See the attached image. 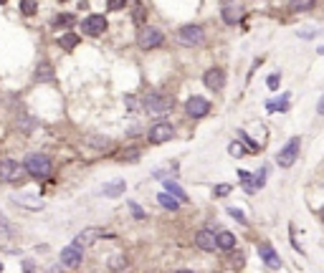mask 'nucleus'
<instances>
[{"mask_svg": "<svg viewBox=\"0 0 324 273\" xmlns=\"http://www.w3.org/2000/svg\"><path fill=\"white\" fill-rule=\"evenodd\" d=\"M54 66L48 63V61H44V63H38V68H36V81H44V84H48V81H54Z\"/></svg>", "mask_w": 324, "mask_h": 273, "instance_id": "16", "label": "nucleus"}, {"mask_svg": "<svg viewBox=\"0 0 324 273\" xmlns=\"http://www.w3.org/2000/svg\"><path fill=\"white\" fill-rule=\"evenodd\" d=\"M140 154H142V152H140L137 147H130V149H122L116 160H119V162H137Z\"/></svg>", "mask_w": 324, "mask_h": 273, "instance_id": "24", "label": "nucleus"}, {"mask_svg": "<svg viewBox=\"0 0 324 273\" xmlns=\"http://www.w3.org/2000/svg\"><path fill=\"white\" fill-rule=\"evenodd\" d=\"M134 20H137V23L144 20V8H137V10H134Z\"/></svg>", "mask_w": 324, "mask_h": 273, "instance_id": "37", "label": "nucleus"}, {"mask_svg": "<svg viewBox=\"0 0 324 273\" xmlns=\"http://www.w3.org/2000/svg\"><path fill=\"white\" fill-rule=\"evenodd\" d=\"M157 203L165 208V210H178V205H180V200L175 198L172 192H160L157 195Z\"/></svg>", "mask_w": 324, "mask_h": 273, "instance_id": "20", "label": "nucleus"}, {"mask_svg": "<svg viewBox=\"0 0 324 273\" xmlns=\"http://www.w3.org/2000/svg\"><path fill=\"white\" fill-rule=\"evenodd\" d=\"M26 175H28V170H26V165H20V162H16V160H0V177H3L6 182H23L26 180Z\"/></svg>", "mask_w": 324, "mask_h": 273, "instance_id": "5", "label": "nucleus"}, {"mask_svg": "<svg viewBox=\"0 0 324 273\" xmlns=\"http://www.w3.org/2000/svg\"><path fill=\"white\" fill-rule=\"evenodd\" d=\"M175 137V127L170 122H157L152 129H150V142L152 144H162V142H170Z\"/></svg>", "mask_w": 324, "mask_h": 273, "instance_id": "11", "label": "nucleus"}, {"mask_svg": "<svg viewBox=\"0 0 324 273\" xmlns=\"http://www.w3.org/2000/svg\"><path fill=\"white\" fill-rule=\"evenodd\" d=\"M172 106H175V99L168 94H160V91L147 94V99H144V111L150 116H168L172 111Z\"/></svg>", "mask_w": 324, "mask_h": 273, "instance_id": "1", "label": "nucleus"}, {"mask_svg": "<svg viewBox=\"0 0 324 273\" xmlns=\"http://www.w3.org/2000/svg\"><path fill=\"white\" fill-rule=\"evenodd\" d=\"M78 41H81V35H76V33H64V35H58V46H61L64 51H74V48L78 46Z\"/></svg>", "mask_w": 324, "mask_h": 273, "instance_id": "19", "label": "nucleus"}, {"mask_svg": "<svg viewBox=\"0 0 324 273\" xmlns=\"http://www.w3.org/2000/svg\"><path fill=\"white\" fill-rule=\"evenodd\" d=\"M258 256H261V261H264L271 271H278V268H281V258H278V253L274 251L271 243H261V246H258Z\"/></svg>", "mask_w": 324, "mask_h": 273, "instance_id": "15", "label": "nucleus"}, {"mask_svg": "<svg viewBox=\"0 0 324 273\" xmlns=\"http://www.w3.org/2000/svg\"><path fill=\"white\" fill-rule=\"evenodd\" d=\"M228 215H230V218H236L240 225H246V223H248V218L243 215V210H238V208H228Z\"/></svg>", "mask_w": 324, "mask_h": 273, "instance_id": "29", "label": "nucleus"}, {"mask_svg": "<svg viewBox=\"0 0 324 273\" xmlns=\"http://www.w3.org/2000/svg\"><path fill=\"white\" fill-rule=\"evenodd\" d=\"M228 192H230V185H216V187H213L216 198H223V195H228Z\"/></svg>", "mask_w": 324, "mask_h": 273, "instance_id": "31", "label": "nucleus"}, {"mask_svg": "<svg viewBox=\"0 0 324 273\" xmlns=\"http://www.w3.org/2000/svg\"><path fill=\"white\" fill-rule=\"evenodd\" d=\"M314 0H292V10H309Z\"/></svg>", "mask_w": 324, "mask_h": 273, "instance_id": "28", "label": "nucleus"}, {"mask_svg": "<svg viewBox=\"0 0 324 273\" xmlns=\"http://www.w3.org/2000/svg\"><path fill=\"white\" fill-rule=\"evenodd\" d=\"M38 5H36V0H20V13L23 15H36Z\"/></svg>", "mask_w": 324, "mask_h": 273, "instance_id": "26", "label": "nucleus"}, {"mask_svg": "<svg viewBox=\"0 0 324 273\" xmlns=\"http://www.w3.org/2000/svg\"><path fill=\"white\" fill-rule=\"evenodd\" d=\"M124 273H134V271H124Z\"/></svg>", "mask_w": 324, "mask_h": 273, "instance_id": "42", "label": "nucleus"}, {"mask_svg": "<svg viewBox=\"0 0 324 273\" xmlns=\"http://www.w3.org/2000/svg\"><path fill=\"white\" fill-rule=\"evenodd\" d=\"M299 147H302V139H299V137H292L286 144L278 149V154H276V165L284 167V170L292 167V165L296 162V157H299Z\"/></svg>", "mask_w": 324, "mask_h": 273, "instance_id": "4", "label": "nucleus"}, {"mask_svg": "<svg viewBox=\"0 0 324 273\" xmlns=\"http://www.w3.org/2000/svg\"><path fill=\"white\" fill-rule=\"evenodd\" d=\"M228 152L233 154V157H240V154H246V149H243V144H240V142H230Z\"/></svg>", "mask_w": 324, "mask_h": 273, "instance_id": "30", "label": "nucleus"}, {"mask_svg": "<svg viewBox=\"0 0 324 273\" xmlns=\"http://www.w3.org/2000/svg\"><path fill=\"white\" fill-rule=\"evenodd\" d=\"M202 84H206L210 91H220L226 86V73L223 68H208L206 76H202Z\"/></svg>", "mask_w": 324, "mask_h": 273, "instance_id": "14", "label": "nucleus"}, {"mask_svg": "<svg viewBox=\"0 0 324 273\" xmlns=\"http://www.w3.org/2000/svg\"><path fill=\"white\" fill-rule=\"evenodd\" d=\"M81 261H84V248H81L78 243H71L61 251V266L66 268H78Z\"/></svg>", "mask_w": 324, "mask_h": 273, "instance_id": "9", "label": "nucleus"}, {"mask_svg": "<svg viewBox=\"0 0 324 273\" xmlns=\"http://www.w3.org/2000/svg\"><path fill=\"white\" fill-rule=\"evenodd\" d=\"M319 218H322V220H324V208H322V210H319Z\"/></svg>", "mask_w": 324, "mask_h": 273, "instance_id": "41", "label": "nucleus"}, {"mask_svg": "<svg viewBox=\"0 0 324 273\" xmlns=\"http://www.w3.org/2000/svg\"><path fill=\"white\" fill-rule=\"evenodd\" d=\"M314 35H316V30H299V38H304V41H309Z\"/></svg>", "mask_w": 324, "mask_h": 273, "instance_id": "36", "label": "nucleus"}, {"mask_svg": "<svg viewBox=\"0 0 324 273\" xmlns=\"http://www.w3.org/2000/svg\"><path fill=\"white\" fill-rule=\"evenodd\" d=\"M238 177H240L243 190H246L248 195H254L256 190H261V187L266 185V167H261L256 175H251V172H246V170H240V172H238Z\"/></svg>", "mask_w": 324, "mask_h": 273, "instance_id": "7", "label": "nucleus"}, {"mask_svg": "<svg viewBox=\"0 0 324 273\" xmlns=\"http://www.w3.org/2000/svg\"><path fill=\"white\" fill-rule=\"evenodd\" d=\"M266 84H268V89H278V84H281V76H278V73H271L268 79H266Z\"/></svg>", "mask_w": 324, "mask_h": 273, "instance_id": "33", "label": "nucleus"}, {"mask_svg": "<svg viewBox=\"0 0 324 273\" xmlns=\"http://www.w3.org/2000/svg\"><path fill=\"white\" fill-rule=\"evenodd\" d=\"M185 111H188V116H192V119H202V116L210 111V101L202 99V96H190L185 101Z\"/></svg>", "mask_w": 324, "mask_h": 273, "instance_id": "10", "label": "nucleus"}, {"mask_svg": "<svg viewBox=\"0 0 324 273\" xmlns=\"http://www.w3.org/2000/svg\"><path fill=\"white\" fill-rule=\"evenodd\" d=\"M240 18H243V8H240V5H223V20H226L228 25L238 23Z\"/></svg>", "mask_w": 324, "mask_h": 273, "instance_id": "17", "label": "nucleus"}, {"mask_svg": "<svg viewBox=\"0 0 324 273\" xmlns=\"http://www.w3.org/2000/svg\"><path fill=\"white\" fill-rule=\"evenodd\" d=\"M175 273H192V271H188V268H182V271H175Z\"/></svg>", "mask_w": 324, "mask_h": 273, "instance_id": "40", "label": "nucleus"}, {"mask_svg": "<svg viewBox=\"0 0 324 273\" xmlns=\"http://www.w3.org/2000/svg\"><path fill=\"white\" fill-rule=\"evenodd\" d=\"M130 210H132V215H134L137 220H142V218H144V210H142L137 203H130Z\"/></svg>", "mask_w": 324, "mask_h": 273, "instance_id": "34", "label": "nucleus"}, {"mask_svg": "<svg viewBox=\"0 0 324 273\" xmlns=\"http://www.w3.org/2000/svg\"><path fill=\"white\" fill-rule=\"evenodd\" d=\"M0 228H8V220H6V215L0 213Z\"/></svg>", "mask_w": 324, "mask_h": 273, "instance_id": "39", "label": "nucleus"}, {"mask_svg": "<svg viewBox=\"0 0 324 273\" xmlns=\"http://www.w3.org/2000/svg\"><path fill=\"white\" fill-rule=\"evenodd\" d=\"M127 5V0H106V8L109 10H119V8H124Z\"/></svg>", "mask_w": 324, "mask_h": 273, "instance_id": "32", "label": "nucleus"}, {"mask_svg": "<svg viewBox=\"0 0 324 273\" xmlns=\"http://www.w3.org/2000/svg\"><path fill=\"white\" fill-rule=\"evenodd\" d=\"M26 170H28L30 177L44 180V177L51 175V160L46 157V154H40V152H33V154L26 157Z\"/></svg>", "mask_w": 324, "mask_h": 273, "instance_id": "2", "label": "nucleus"}, {"mask_svg": "<svg viewBox=\"0 0 324 273\" xmlns=\"http://www.w3.org/2000/svg\"><path fill=\"white\" fill-rule=\"evenodd\" d=\"M195 246L200 248V251H216L218 248V233H213L210 228H202V230H198L195 233Z\"/></svg>", "mask_w": 324, "mask_h": 273, "instance_id": "12", "label": "nucleus"}, {"mask_svg": "<svg viewBox=\"0 0 324 273\" xmlns=\"http://www.w3.org/2000/svg\"><path fill=\"white\" fill-rule=\"evenodd\" d=\"M3 3H6V0H0V5H3Z\"/></svg>", "mask_w": 324, "mask_h": 273, "instance_id": "43", "label": "nucleus"}, {"mask_svg": "<svg viewBox=\"0 0 324 273\" xmlns=\"http://www.w3.org/2000/svg\"><path fill=\"white\" fill-rule=\"evenodd\" d=\"M104 236H109V233H106L104 228H86V230H81L78 236L74 238V243H78L81 248H86V246L96 243V241H99V238H104Z\"/></svg>", "mask_w": 324, "mask_h": 273, "instance_id": "13", "label": "nucleus"}, {"mask_svg": "<svg viewBox=\"0 0 324 273\" xmlns=\"http://www.w3.org/2000/svg\"><path fill=\"white\" fill-rule=\"evenodd\" d=\"M104 30H106V18L99 13H92L81 20V33L84 35H102Z\"/></svg>", "mask_w": 324, "mask_h": 273, "instance_id": "8", "label": "nucleus"}, {"mask_svg": "<svg viewBox=\"0 0 324 273\" xmlns=\"http://www.w3.org/2000/svg\"><path fill=\"white\" fill-rule=\"evenodd\" d=\"M23 268H26V273H33V263H30V261H26Z\"/></svg>", "mask_w": 324, "mask_h": 273, "instance_id": "38", "label": "nucleus"}, {"mask_svg": "<svg viewBox=\"0 0 324 273\" xmlns=\"http://www.w3.org/2000/svg\"><path fill=\"white\" fill-rule=\"evenodd\" d=\"M71 23H74L71 13H64V18H58V25H71Z\"/></svg>", "mask_w": 324, "mask_h": 273, "instance_id": "35", "label": "nucleus"}, {"mask_svg": "<svg viewBox=\"0 0 324 273\" xmlns=\"http://www.w3.org/2000/svg\"><path fill=\"white\" fill-rule=\"evenodd\" d=\"M165 190H168V192H172V195H175V198H178L180 203H185V200H188V192H185L180 185H175L172 180H165Z\"/></svg>", "mask_w": 324, "mask_h": 273, "instance_id": "23", "label": "nucleus"}, {"mask_svg": "<svg viewBox=\"0 0 324 273\" xmlns=\"http://www.w3.org/2000/svg\"><path fill=\"white\" fill-rule=\"evenodd\" d=\"M0 271H3V266H0Z\"/></svg>", "mask_w": 324, "mask_h": 273, "instance_id": "44", "label": "nucleus"}, {"mask_svg": "<svg viewBox=\"0 0 324 273\" xmlns=\"http://www.w3.org/2000/svg\"><path fill=\"white\" fill-rule=\"evenodd\" d=\"M178 41H180L182 46H188V48H195V46H200L202 41H206V30H202L200 25H195V23L182 25V28L178 30Z\"/></svg>", "mask_w": 324, "mask_h": 273, "instance_id": "6", "label": "nucleus"}, {"mask_svg": "<svg viewBox=\"0 0 324 273\" xmlns=\"http://www.w3.org/2000/svg\"><path fill=\"white\" fill-rule=\"evenodd\" d=\"M127 266V256L124 253H116V256H112V261H109V271H114V273H122V268Z\"/></svg>", "mask_w": 324, "mask_h": 273, "instance_id": "25", "label": "nucleus"}, {"mask_svg": "<svg viewBox=\"0 0 324 273\" xmlns=\"http://www.w3.org/2000/svg\"><path fill=\"white\" fill-rule=\"evenodd\" d=\"M218 248L220 251H233L236 248V236L230 230H220L218 233Z\"/></svg>", "mask_w": 324, "mask_h": 273, "instance_id": "18", "label": "nucleus"}, {"mask_svg": "<svg viewBox=\"0 0 324 273\" xmlns=\"http://www.w3.org/2000/svg\"><path fill=\"white\" fill-rule=\"evenodd\" d=\"M137 43H140V48L152 51V48H160L162 43H165V35H162V30H160V28L142 25V28H140V33H137Z\"/></svg>", "mask_w": 324, "mask_h": 273, "instance_id": "3", "label": "nucleus"}, {"mask_svg": "<svg viewBox=\"0 0 324 273\" xmlns=\"http://www.w3.org/2000/svg\"><path fill=\"white\" fill-rule=\"evenodd\" d=\"M124 180H114V182H109V185H104L102 187V192L106 195V198H116V195H122V192H124Z\"/></svg>", "mask_w": 324, "mask_h": 273, "instance_id": "21", "label": "nucleus"}, {"mask_svg": "<svg viewBox=\"0 0 324 273\" xmlns=\"http://www.w3.org/2000/svg\"><path fill=\"white\" fill-rule=\"evenodd\" d=\"M86 142H89L94 149H109V139H106V137H102V139H99V137L94 134V137H89Z\"/></svg>", "mask_w": 324, "mask_h": 273, "instance_id": "27", "label": "nucleus"}, {"mask_svg": "<svg viewBox=\"0 0 324 273\" xmlns=\"http://www.w3.org/2000/svg\"><path fill=\"white\" fill-rule=\"evenodd\" d=\"M289 96H292V94H281V99L266 101V109H268V111H286V109H289Z\"/></svg>", "mask_w": 324, "mask_h": 273, "instance_id": "22", "label": "nucleus"}]
</instances>
